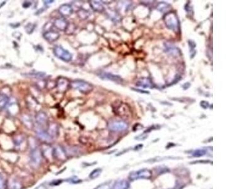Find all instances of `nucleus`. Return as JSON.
<instances>
[{
  "label": "nucleus",
  "mask_w": 252,
  "mask_h": 189,
  "mask_svg": "<svg viewBox=\"0 0 252 189\" xmlns=\"http://www.w3.org/2000/svg\"><path fill=\"white\" fill-rule=\"evenodd\" d=\"M59 12L63 17V18L68 17L73 14V8L70 5L64 4L59 7Z\"/></svg>",
  "instance_id": "ddd939ff"
},
{
  "label": "nucleus",
  "mask_w": 252,
  "mask_h": 189,
  "mask_svg": "<svg viewBox=\"0 0 252 189\" xmlns=\"http://www.w3.org/2000/svg\"><path fill=\"white\" fill-rule=\"evenodd\" d=\"M52 156L59 161H64L66 159L67 155L65 149L61 146H56L52 149Z\"/></svg>",
  "instance_id": "6e6552de"
},
{
  "label": "nucleus",
  "mask_w": 252,
  "mask_h": 189,
  "mask_svg": "<svg viewBox=\"0 0 252 189\" xmlns=\"http://www.w3.org/2000/svg\"><path fill=\"white\" fill-rule=\"evenodd\" d=\"M152 175V172L148 169H142L136 172H133L129 174V179L131 180L138 179H148Z\"/></svg>",
  "instance_id": "39448f33"
},
{
  "label": "nucleus",
  "mask_w": 252,
  "mask_h": 189,
  "mask_svg": "<svg viewBox=\"0 0 252 189\" xmlns=\"http://www.w3.org/2000/svg\"><path fill=\"white\" fill-rule=\"evenodd\" d=\"M109 130L113 132H121L126 131L128 127V124L124 121L113 120L108 124Z\"/></svg>",
  "instance_id": "423d86ee"
},
{
  "label": "nucleus",
  "mask_w": 252,
  "mask_h": 189,
  "mask_svg": "<svg viewBox=\"0 0 252 189\" xmlns=\"http://www.w3.org/2000/svg\"><path fill=\"white\" fill-rule=\"evenodd\" d=\"M32 3L30 2H24L22 6L24 8H28L31 6Z\"/></svg>",
  "instance_id": "7c9ffc66"
},
{
  "label": "nucleus",
  "mask_w": 252,
  "mask_h": 189,
  "mask_svg": "<svg viewBox=\"0 0 252 189\" xmlns=\"http://www.w3.org/2000/svg\"><path fill=\"white\" fill-rule=\"evenodd\" d=\"M23 121L25 125H27L28 127H31L32 126V120L30 118L29 116L27 115H24L23 117Z\"/></svg>",
  "instance_id": "393cba45"
},
{
  "label": "nucleus",
  "mask_w": 252,
  "mask_h": 189,
  "mask_svg": "<svg viewBox=\"0 0 252 189\" xmlns=\"http://www.w3.org/2000/svg\"><path fill=\"white\" fill-rule=\"evenodd\" d=\"M54 54L55 56L64 62H69L72 60V54L71 52L64 49L63 47L61 45H56L54 47L53 49Z\"/></svg>",
  "instance_id": "f03ea898"
},
{
  "label": "nucleus",
  "mask_w": 252,
  "mask_h": 189,
  "mask_svg": "<svg viewBox=\"0 0 252 189\" xmlns=\"http://www.w3.org/2000/svg\"><path fill=\"white\" fill-rule=\"evenodd\" d=\"M5 3H6V2H3L2 3H0V8H1L3 6H4L5 5Z\"/></svg>",
  "instance_id": "72a5a7b5"
},
{
  "label": "nucleus",
  "mask_w": 252,
  "mask_h": 189,
  "mask_svg": "<svg viewBox=\"0 0 252 189\" xmlns=\"http://www.w3.org/2000/svg\"><path fill=\"white\" fill-rule=\"evenodd\" d=\"M35 121L41 128L46 129L49 125V119L47 115L43 111L39 112L35 116Z\"/></svg>",
  "instance_id": "0eeeda50"
},
{
  "label": "nucleus",
  "mask_w": 252,
  "mask_h": 189,
  "mask_svg": "<svg viewBox=\"0 0 252 189\" xmlns=\"http://www.w3.org/2000/svg\"><path fill=\"white\" fill-rule=\"evenodd\" d=\"M8 189H21L23 186L21 182L16 179H11L8 181Z\"/></svg>",
  "instance_id": "f3484780"
},
{
  "label": "nucleus",
  "mask_w": 252,
  "mask_h": 189,
  "mask_svg": "<svg viewBox=\"0 0 252 189\" xmlns=\"http://www.w3.org/2000/svg\"><path fill=\"white\" fill-rule=\"evenodd\" d=\"M99 76L103 80H109V81H112L114 82H116L118 83H121L122 81V79L121 78V76H119L118 75L112 74L111 73H108V72H102L100 73L99 75Z\"/></svg>",
  "instance_id": "9b49d317"
},
{
  "label": "nucleus",
  "mask_w": 252,
  "mask_h": 189,
  "mask_svg": "<svg viewBox=\"0 0 252 189\" xmlns=\"http://www.w3.org/2000/svg\"><path fill=\"white\" fill-rule=\"evenodd\" d=\"M95 189H112V187L109 183H105L99 185Z\"/></svg>",
  "instance_id": "bb28decb"
},
{
  "label": "nucleus",
  "mask_w": 252,
  "mask_h": 189,
  "mask_svg": "<svg viewBox=\"0 0 252 189\" xmlns=\"http://www.w3.org/2000/svg\"><path fill=\"white\" fill-rule=\"evenodd\" d=\"M200 106H201V107H202L203 109H207V108L209 107V103H208L207 102H206V101H202V102H200Z\"/></svg>",
  "instance_id": "c756f323"
},
{
  "label": "nucleus",
  "mask_w": 252,
  "mask_h": 189,
  "mask_svg": "<svg viewBox=\"0 0 252 189\" xmlns=\"http://www.w3.org/2000/svg\"><path fill=\"white\" fill-rule=\"evenodd\" d=\"M43 37L47 42L52 43L59 39L60 34L57 31L48 30L43 33Z\"/></svg>",
  "instance_id": "f8f14e48"
},
{
  "label": "nucleus",
  "mask_w": 252,
  "mask_h": 189,
  "mask_svg": "<svg viewBox=\"0 0 252 189\" xmlns=\"http://www.w3.org/2000/svg\"><path fill=\"white\" fill-rule=\"evenodd\" d=\"M47 131L52 139L56 137L58 135V133H59L58 125L54 123L49 124V125H48L47 127Z\"/></svg>",
  "instance_id": "dca6fc26"
},
{
  "label": "nucleus",
  "mask_w": 252,
  "mask_h": 189,
  "mask_svg": "<svg viewBox=\"0 0 252 189\" xmlns=\"http://www.w3.org/2000/svg\"><path fill=\"white\" fill-rule=\"evenodd\" d=\"M102 170L101 168H96L95 170H94L93 171H92L91 172V173L90 174L89 177L91 179H95L96 178H97V177L102 173Z\"/></svg>",
  "instance_id": "4be33fe9"
},
{
  "label": "nucleus",
  "mask_w": 252,
  "mask_h": 189,
  "mask_svg": "<svg viewBox=\"0 0 252 189\" xmlns=\"http://www.w3.org/2000/svg\"><path fill=\"white\" fill-rule=\"evenodd\" d=\"M167 6H169L168 4H165V3H160L159 5V6H158V9L159 10H160L161 11H163L164 10H166V7Z\"/></svg>",
  "instance_id": "c85d7f7f"
},
{
  "label": "nucleus",
  "mask_w": 252,
  "mask_h": 189,
  "mask_svg": "<svg viewBox=\"0 0 252 189\" xmlns=\"http://www.w3.org/2000/svg\"><path fill=\"white\" fill-rule=\"evenodd\" d=\"M77 14H78V17L81 20H86L90 15V11L88 10H87L83 9V8L79 9Z\"/></svg>",
  "instance_id": "412c9836"
},
{
  "label": "nucleus",
  "mask_w": 252,
  "mask_h": 189,
  "mask_svg": "<svg viewBox=\"0 0 252 189\" xmlns=\"http://www.w3.org/2000/svg\"><path fill=\"white\" fill-rule=\"evenodd\" d=\"M69 85L70 83L69 80L64 78H60L58 79L56 83L57 89L61 92H65L68 90Z\"/></svg>",
  "instance_id": "4468645a"
},
{
  "label": "nucleus",
  "mask_w": 252,
  "mask_h": 189,
  "mask_svg": "<svg viewBox=\"0 0 252 189\" xmlns=\"http://www.w3.org/2000/svg\"><path fill=\"white\" fill-rule=\"evenodd\" d=\"M206 154V151L204 149H199L196 150L194 153L193 156L195 157H200L204 156Z\"/></svg>",
  "instance_id": "b1692460"
},
{
  "label": "nucleus",
  "mask_w": 252,
  "mask_h": 189,
  "mask_svg": "<svg viewBox=\"0 0 252 189\" xmlns=\"http://www.w3.org/2000/svg\"><path fill=\"white\" fill-rule=\"evenodd\" d=\"M130 184L126 180H120L115 183L112 189H129Z\"/></svg>",
  "instance_id": "6ab92c4d"
},
{
  "label": "nucleus",
  "mask_w": 252,
  "mask_h": 189,
  "mask_svg": "<svg viewBox=\"0 0 252 189\" xmlns=\"http://www.w3.org/2000/svg\"><path fill=\"white\" fill-rule=\"evenodd\" d=\"M69 25V21L65 18H59L54 21V26L59 30L65 32L68 30Z\"/></svg>",
  "instance_id": "1a4fd4ad"
},
{
  "label": "nucleus",
  "mask_w": 252,
  "mask_h": 189,
  "mask_svg": "<svg viewBox=\"0 0 252 189\" xmlns=\"http://www.w3.org/2000/svg\"><path fill=\"white\" fill-rule=\"evenodd\" d=\"M136 86L142 88H153L154 85L151 81L148 78H142L138 81L136 83Z\"/></svg>",
  "instance_id": "a211bd4d"
},
{
  "label": "nucleus",
  "mask_w": 252,
  "mask_h": 189,
  "mask_svg": "<svg viewBox=\"0 0 252 189\" xmlns=\"http://www.w3.org/2000/svg\"><path fill=\"white\" fill-rule=\"evenodd\" d=\"M42 152L38 148L32 149L30 155V163L34 168H37L41 164L42 161Z\"/></svg>",
  "instance_id": "7ed1b4c3"
},
{
  "label": "nucleus",
  "mask_w": 252,
  "mask_h": 189,
  "mask_svg": "<svg viewBox=\"0 0 252 189\" xmlns=\"http://www.w3.org/2000/svg\"><path fill=\"white\" fill-rule=\"evenodd\" d=\"M89 4L90 5V7L95 11L102 13L105 11V7L101 3V2L95 1V0H91V1L89 2Z\"/></svg>",
  "instance_id": "2eb2a0df"
},
{
  "label": "nucleus",
  "mask_w": 252,
  "mask_h": 189,
  "mask_svg": "<svg viewBox=\"0 0 252 189\" xmlns=\"http://www.w3.org/2000/svg\"><path fill=\"white\" fill-rule=\"evenodd\" d=\"M44 2L45 5H49V4H51V3H54V1H44Z\"/></svg>",
  "instance_id": "473e14b6"
},
{
  "label": "nucleus",
  "mask_w": 252,
  "mask_h": 189,
  "mask_svg": "<svg viewBox=\"0 0 252 189\" xmlns=\"http://www.w3.org/2000/svg\"><path fill=\"white\" fill-rule=\"evenodd\" d=\"M35 133H36V135L37 136V137L40 139H41L42 141H43L44 142H46V143H50V142H51L52 140L53 139L50 136L49 133H47L46 129L41 128L39 127H38L37 128H36Z\"/></svg>",
  "instance_id": "9d476101"
},
{
  "label": "nucleus",
  "mask_w": 252,
  "mask_h": 189,
  "mask_svg": "<svg viewBox=\"0 0 252 189\" xmlns=\"http://www.w3.org/2000/svg\"><path fill=\"white\" fill-rule=\"evenodd\" d=\"M35 189H47V187H46L45 185L42 184V185H39V187H37V188H35Z\"/></svg>",
  "instance_id": "2f4dec72"
},
{
  "label": "nucleus",
  "mask_w": 252,
  "mask_h": 189,
  "mask_svg": "<svg viewBox=\"0 0 252 189\" xmlns=\"http://www.w3.org/2000/svg\"><path fill=\"white\" fill-rule=\"evenodd\" d=\"M5 180L3 175L0 173V189L5 188Z\"/></svg>",
  "instance_id": "cd10ccee"
},
{
  "label": "nucleus",
  "mask_w": 252,
  "mask_h": 189,
  "mask_svg": "<svg viewBox=\"0 0 252 189\" xmlns=\"http://www.w3.org/2000/svg\"><path fill=\"white\" fill-rule=\"evenodd\" d=\"M70 87L75 90H78L83 94H88L93 90V86L90 83L84 80L77 79L72 81Z\"/></svg>",
  "instance_id": "f257e3e1"
},
{
  "label": "nucleus",
  "mask_w": 252,
  "mask_h": 189,
  "mask_svg": "<svg viewBox=\"0 0 252 189\" xmlns=\"http://www.w3.org/2000/svg\"><path fill=\"white\" fill-rule=\"evenodd\" d=\"M9 97L5 94H0V110L5 109L9 103Z\"/></svg>",
  "instance_id": "aec40b11"
},
{
  "label": "nucleus",
  "mask_w": 252,
  "mask_h": 189,
  "mask_svg": "<svg viewBox=\"0 0 252 189\" xmlns=\"http://www.w3.org/2000/svg\"><path fill=\"white\" fill-rule=\"evenodd\" d=\"M164 21L166 26L170 30H177L178 29V20L175 14L168 13L164 17Z\"/></svg>",
  "instance_id": "20e7f679"
},
{
  "label": "nucleus",
  "mask_w": 252,
  "mask_h": 189,
  "mask_svg": "<svg viewBox=\"0 0 252 189\" xmlns=\"http://www.w3.org/2000/svg\"><path fill=\"white\" fill-rule=\"evenodd\" d=\"M25 75H27L28 76L33 77V78H42L45 75V73L39 72V73H28Z\"/></svg>",
  "instance_id": "a878e982"
},
{
  "label": "nucleus",
  "mask_w": 252,
  "mask_h": 189,
  "mask_svg": "<svg viewBox=\"0 0 252 189\" xmlns=\"http://www.w3.org/2000/svg\"><path fill=\"white\" fill-rule=\"evenodd\" d=\"M35 27H36V24H35V23H29L25 26V32L28 34H31L35 30Z\"/></svg>",
  "instance_id": "5701e85b"
}]
</instances>
